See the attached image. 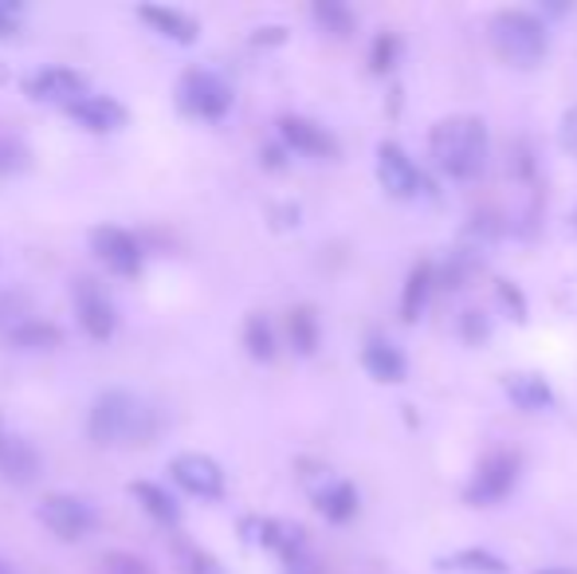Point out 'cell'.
<instances>
[{
    "label": "cell",
    "mask_w": 577,
    "mask_h": 574,
    "mask_svg": "<svg viewBox=\"0 0 577 574\" xmlns=\"http://www.w3.org/2000/svg\"><path fill=\"white\" fill-rule=\"evenodd\" d=\"M91 252L94 260L106 268V272L114 275H138L142 265H146V248H142V240L131 233V228L122 225H99L91 228Z\"/></svg>",
    "instance_id": "obj_7"
},
{
    "label": "cell",
    "mask_w": 577,
    "mask_h": 574,
    "mask_svg": "<svg viewBox=\"0 0 577 574\" xmlns=\"http://www.w3.org/2000/svg\"><path fill=\"white\" fill-rule=\"evenodd\" d=\"M0 476L16 488H29L44 476V457L39 449L20 434H4L0 437Z\"/></svg>",
    "instance_id": "obj_13"
},
{
    "label": "cell",
    "mask_w": 577,
    "mask_h": 574,
    "mask_svg": "<svg viewBox=\"0 0 577 574\" xmlns=\"http://www.w3.org/2000/svg\"><path fill=\"white\" fill-rule=\"evenodd\" d=\"M315 20L323 24V32H330V36H350L354 32V12L346 9V4H338V0H318L315 9Z\"/></svg>",
    "instance_id": "obj_25"
},
{
    "label": "cell",
    "mask_w": 577,
    "mask_h": 574,
    "mask_svg": "<svg viewBox=\"0 0 577 574\" xmlns=\"http://www.w3.org/2000/svg\"><path fill=\"white\" fill-rule=\"evenodd\" d=\"M432 283H437L432 265H429V260H420V265L409 272V280H405V292H400V319H405V323L420 319V311H425V303H429Z\"/></svg>",
    "instance_id": "obj_21"
},
{
    "label": "cell",
    "mask_w": 577,
    "mask_h": 574,
    "mask_svg": "<svg viewBox=\"0 0 577 574\" xmlns=\"http://www.w3.org/2000/svg\"><path fill=\"white\" fill-rule=\"evenodd\" d=\"M244 350L256 358V362H271L275 358V327L263 311H252L244 319Z\"/></svg>",
    "instance_id": "obj_22"
},
{
    "label": "cell",
    "mask_w": 577,
    "mask_h": 574,
    "mask_svg": "<svg viewBox=\"0 0 577 574\" xmlns=\"http://www.w3.org/2000/svg\"><path fill=\"white\" fill-rule=\"evenodd\" d=\"M315 508L323 511L330 524H346V519H354L358 511V488L350 481H330L326 488L315 492Z\"/></svg>",
    "instance_id": "obj_20"
},
{
    "label": "cell",
    "mask_w": 577,
    "mask_h": 574,
    "mask_svg": "<svg viewBox=\"0 0 577 574\" xmlns=\"http://www.w3.org/2000/svg\"><path fill=\"white\" fill-rule=\"evenodd\" d=\"M64 111L91 134H114V131H126V126H131V106L111 99V94H99V91L75 99Z\"/></svg>",
    "instance_id": "obj_12"
},
{
    "label": "cell",
    "mask_w": 577,
    "mask_h": 574,
    "mask_svg": "<svg viewBox=\"0 0 577 574\" xmlns=\"http://www.w3.org/2000/svg\"><path fill=\"white\" fill-rule=\"evenodd\" d=\"M71 303H75V319H79L87 339L94 342L114 339V330H118V307H114L111 292H106L94 275H75Z\"/></svg>",
    "instance_id": "obj_6"
},
{
    "label": "cell",
    "mask_w": 577,
    "mask_h": 574,
    "mask_svg": "<svg viewBox=\"0 0 577 574\" xmlns=\"http://www.w3.org/2000/svg\"><path fill=\"white\" fill-rule=\"evenodd\" d=\"M24 94H29V99H36V103L71 106L75 99L91 94V87H87V76H79L75 67L52 64V67H39L36 76L24 79Z\"/></svg>",
    "instance_id": "obj_10"
},
{
    "label": "cell",
    "mask_w": 577,
    "mask_h": 574,
    "mask_svg": "<svg viewBox=\"0 0 577 574\" xmlns=\"http://www.w3.org/2000/svg\"><path fill=\"white\" fill-rule=\"evenodd\" d=\"M29 166V146L20 138H0V173H16Z\"/></svg>",
    "instance_id": "obj_29"
},
{
    "label": "cell",
    "mask_w": 577,
    "mask_h": 574,
    "mask_svg": "<svg viewBox=\"0 0 577 574\" xmlns=\"http://www.w3.org/2000/svg\"><path fill=\"white\" fill-rule=\"evenodd\" d=\"M263 166L268 170H283V146H263Z\"/></svg>",
    "instance_id": "obj_33"
},
{
    "label": "cell",
    "mask_w": 577,
    "mask_h": 574,
    "mask_svg": "<svg viewBox=\"0 0 577 574\" xmlns=\"http://www.w3.org/2000/svg\"><path fill=\"white\" fill-rule=\"evenodd\" d=\"M103 574H154V571H149L146 559L131 555V551H106Z\"/></svg>",
    "instance_id": "obj_27"
},
{
    "label": "cell",
    "mask_w": 577,
    "mask_h": 574,
    "mask_svg": "<svg viewBox=\"0 0 577 574\" xmlns=\"http://www.w3.org/2000/svg\"><path fill=\"white\" fill-rule=\"evenodd\" d=\"M429 154L448 178L475 181L487 170L491 158V138H487V123L475 114H448L432 126Z\"/></svg>",
    "instance_id": "obj_2"
},
{
    "label": "cell",
    "mask_w": 577,
    "mask_h": 574,
    "mask_svg": "<svg viewBox=\"0 0 577 574\" xmlns=\"http://www.w3.org/2000/svg\"><path fill=\"white\" fill-rule=\"evenodd\" d=\"M287 335H291V347L298 350V354H315L318 350V315L315 307H291L287 315Z\"/></svg>",
    "instance_id": "obj_24"
},
{
    "label": "cell",
    "mask_w": 577,
    "mask_h": 574,
    "mask_svg": "<svg viewBox=\"0 0 577 574\" xmlns=\"http://www.w3.org/2000/svg\"><path fill=\"white\" fill-rule=\"evenodd\" d=\"M504 390L519 409L534 414V409H550L554 405V390L542 374H507L504 378Z\"/></svg>",
    "instance_id": "obj_18"
},
{
    "label": "cell",
    "mask_w": 577,
    "mask_h": 574,
    "mask_svg": "<svg viewBox=\"0 0 577 574\" xmlns=\"http://www.w3.org/2000/svg\"><path fill=\"white\" fill-rule=\"evenodd\" d=\"M178 106L189 119L220 123L224 114L233 111V87L224 83L220 76H213V71H205V67H193L178 83Z\"/></svg>",
    "instance_id": "obj_5"
},
{
    "label": "cell",
    "mask_w": 577,
    "mask_h": 574,
    "mask_svg": "<svg viewBox=\"0 0 577 574\" xmlns=\"http://www.w3.org/2000/svg\"><path fill=\"white\" fill-rule=\"evenodd\" d=\"M362 367H365V374H370L373 382H385V386H397V382H405V374H409L405 354H400V350L393 347V342H385V339L365 342Z\"/></svg>",
    "instance_id": "obj_16"
},
{
    "label": "cell",
    "mask_w": 577,
    "mask_h": 574,
    "mask_svg": "<svg viewBox=\"0 0 577 574\" xmlns=\"http://www.w3.org/2000/svg\"><path fill=\"white\" fill-rule=\"evenodd\" d=\"M487 36H491L495 56L511 67H522V71H527V67H539L550 47L546 24L527 9L495 12L491 24H487Z\"/></svg>",
    "instance_id": "obj_3"
},
{
    "label": "cell",
    "mask_w": 577,
    "mask_h": 574,
    "mask_svg": "<svg viewBox=\"0 0 577 574\" xmlns=\"http://www.w3.org/2000/svg\"><path fill=\"white\" fill-rule=\"evenodd\" d=\"M377 181H382L385 193L397 201L420 198V189H425L420 170L412 166V158L400 150L397 142H382V146H377Z\"/></svg>",
    "instance_id": "obj_11"
},
{
    "label": "cell",
    "mask_w": 577,
    "mask_h": 574,
    "mask_svg": "<svg viewBox=\"0 0 577 574\" xmlns=\"http://www.w3.org/2000/svg\"><path fill=\"white\" fill-rule=\"evenodd\" d=\"M169 476H173V484H181V492L196 499H224V492H228L220 461H213L205 452H178L169 461Z\"/></svg>",
    "instance_id": "obj_8"
},
{
    "label": "cell",
    "mask_w": 577,
    "mask_h": 574,
    "mask_svg": "<svg viewBox=\"0 0 577 574\" xmlns=\"http://www.w3.org/2000/svg\"><path fill=\"white\" fill-rule=\"evenodd\" d=\"M280 138L287 150L307 154V158H338V138L326 126H318L315 119L303 114H283L280 119Z\"/></svg>",
    "instance_id": "obj_14"
},
{
    "label": "cell",
    "mask_w": 577,
    "mask_h": 574,
    "mask_svg": "<svg viewBox=\"0 0 577 574\" xmlns=\"http://www.w3.org/2000/svg\"><path fill=\"white\" fill-rule=\"evenodd\" d=\"M131 496L142 504V511H146L149 519H158L161 528H178L181 524V504L173 496H169L161 484L154 481H134L131 484Z\"/></svg>",
    "instance_id": "obj_17"
},
{
    "label": "cell",
    "mask_w": 577,
    "mask_h": 574,
    "mask_svg": "<svg viewBox=\"0 0 577 574\" xmlns=\"http://www.w3.org/2000/svg\"><path fill=\"white\" fill-rule=\"evenodd\" d=\"M397 36H393V32H382V36L373 40V52H370V67L373 71H377V76H382V71H389L393 67V59H397Z\"/></svg>",
    "instance_id": "obj_28"
},
{
    "label": "cell",
    "mask_w": 577,
    "mask_h": 574,
    "mask_svg": "<svg viewBox=\"0 0 577 574\" xmlns=\"http://www.w3.org/2000/svg\"><path fill=\"white\" fill-rule=\"evenodd\" d=\"M539 574H566V571H539Z\"/></svg>",
    "instance_id": "obj_37"
},
{
    "label": "cell",
    "mask_w": 577,
    "mask_h": 574,
    "mask_svg": "<svg viewBox=\"0 0 577 574\" xmlns=\"http://www.w3.org/2000/svg\"><path fill=\"white\" fill-rule=\"evenodd\" d=\"M562 146L577 158V103L562 114Z\"/></svg>",
    "instance_id": "obj_31"
},
{
    "label": "cell",
    "mask_w": 577,
    "mask_h": 574,
    "mask_svg": "<svg viewBox=\"0 0 577 574\" xmlns=\"http://www.w3.org/2000/svg\"><path fill=\"white\" fill-rule=\"evenodd\" d=\"M36 516L64 543H79L99 528V508L87 496H75V492H47L36 504Z\"/></svg>",
    "instance_id": "obj_4"
},
{
    "label": "cell",
    "mask_w": 577,
    "mask_h": 574,
    "mask_svg": "<svg viewBox=\"0 0 577 574\" xmlns=\"http://www.w3.org/2000/svg\"><path fill=\"white\" fill-rule=\"evenodd\" d=\"M440 571H475V574H504L507 563L495 551L484 547H464V551H452V555L440 559Z\"/></svg>",
    "instance_id": "obj_23"
},
{
    "label": "cell",
    "mask_w": 577,
    "mask_h": 574,
    "mask_svg": "<svg viewBox=\"0 0 577 574\" xmlns=\"http://www.w3.org/2000/svg\"><path fill=\"white\" fill-rule=\"evenodd\" d=\"M574 228H577V213H574Z\"/></svg>",
    "instance_id": "obj_38"
},
{
    "label": "cell",
    "mask_w": 577,
    "mask_h": 574,
    "mask_svg": "<svg viewBox=\"0 0 577 574\" xmlns=\"http://www.w3.org/2000/svg\"><path fill=\"white\" fill-rule=\"evenodd\" d=\"M4 342H9L12 350H56V347H64V327L36 315V319L20 323L16 330H9Z\"/></svg>",
    "instance_id": "obj_19"
},
{
    "label": "cell",
    "mask_w": 577,
    "mask_h": 574,
    "mask_svg": "<svg viewBox=\"0 0 577 574\" xmlns=\"http://www.w3.org/2000/svg\"><path fill=\"white\" fill-rule=\"evenodd\" d=\"M134 12H138L142 24H149L158 36L173 40V44H196V36H201L196 16H189L181 9H169V4H138Z\"/></svg>",
    "instance_id": "obj_15"
},
{
    "label": "cell",
    "mask_w": 577,
    "mask_h": 574,
    "mask_svg": "<svg viewBox=\"0 0 577 574\" xmlns=\"http://www.w3.org/2000/svg\"><path fill=\"white\" fill-rule=\"evenodd\" d=\"M4 434H9V429H4V417H0V437H4Z\"/></svg>",
    "instance_id": "obj_36"
},
{
    "label": "cell",
    "mask_w": 577,
    "mask_h": 574,
    "mask_svg": "<svg viewBox=\"0 0 577 574\" xmlns=\"http://www.w3.org/2000/svg\"><path fill=\"white\" fill-rule=\"evenodd\" d=\"M0 574H12V566H9V563H4V559H0Z\"/></svg>",
    "instance_id": "obj_35"
},
{
    "label": "cell",
    "mask_w": 577,
    "mask_h": 574,
    "mask_svg": "<svg viewBox=\"0 0 577 574\" xmlns=\"http://www.w3.org/2000/svg\"><path fill=\"white\" fill-rule=\"evenodd\" d=\"M166 429V414L131 390H103L87 414V437L99 449L114 444H154Z\"/></svg>",
    "instance_id": "obj_1"
},
{
    "label": "cell",
    "mask_w": 577,
    "mask_h": 574,
    "mask_svg": "<svg viewBox=\"0 0 577 574\" xmlns=\"http://www.w3.org/2000/svg\"><path fill=\"white\" fill-rule=\"evenodd\" d=\"M283 40H287V29L275 24V29H256L252 44H283Z\"/></svg>",
    "instance_id": "obj_32"
},
{
    "label": "cell",
    "mask_w": 577,
    "mask_h": 574,
    "mask_svg": "<svg viewBox=\"0 0 577 574\" xmlns=\"http://www.w3.org/2000/svg\"><path fill=\"white\" fill-rule=\"evenodd\" d=\"M20 24H24V9L16 0H0V36H16Z\"/></svg>",
    "instance_id": "obj_30"
},
{
    "label": "cell",
    "mask_w": 577,
    "mask_h": 574,
    "mask_svg": "<svg viewBox=\"0 0 577 574\" xmlns=\"http://www.w3.org/2000/svg\"><path fill=\"white\" fill-rule=\"evenodd\" d=\"M287 574H318V566L310 563L307 555H298V559H291L287 563Z\"/></svg>",
    "instance_id": "obj_34"
},
{
    "label": "cell",
    "mask_w": 577,
    "mask_h": 574,
    "mask_svg": "<svg viewBox=\"0 0 577 574\" xmlns=\"http://www.w3.org/2000/svg\"><path fill=\"white\" fill-rule=\"evenodd\" d=\"M173 551H178V559H181V566H185L189 574H220V563H216L213 555H205L201 547H193V543H173Z\"/></svg>",
    "instance_id": "obj_26"
},
{
    "label": "cell",
    "mask_w": 577,
    "mask_h": 574,
    "mask_svg": "<svg viewBox=\"0 0 577 574\" xmlns=\"http://www.w3.org/2000/svg\"><path fill=\"white\" fill-rule=\"evenodd\" d=\"M514 481H519V457H514V452H491V457L479 461L472 484L464 488V499L472 504V508L499 504V499L514 488Z\"/></svg>",
    "instance_id": "obj_9"
}]
</instances>
